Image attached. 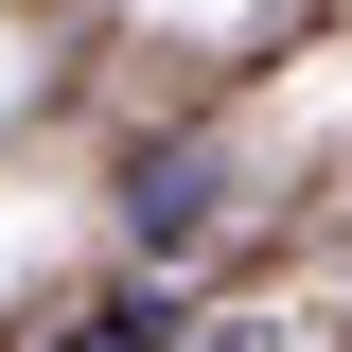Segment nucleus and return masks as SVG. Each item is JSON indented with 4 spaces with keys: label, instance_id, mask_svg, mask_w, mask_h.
Segmentation results:
<instances>
[{
    "label": "nucleus",
    "instance_id": "nucleus-2",
    "mask_svg": "<svg viewBox=\"0 0 352 352\" xmlns=\"http://www.w3.org/2000/svg\"><path fill=\"white\" fill-rule=\"evenodd\" d=\"M53 352H176V317H159V300H106V317H71Z\"/></svg>",
    "mask_w": 352,
    "mask_h": 352
},
{
    "label": "nucleus",
    "instance_id": "nucleus-1",
    "mask_svg": "<svg viewBox=\"0 0 352 352\" xmlns=\"http://www.w3.org/2000/svg\"><path fill=\"white\" fill-rule=\"evenodd\" d=\"M124 212H141V229H159V247H176V229L212 212V159H194V141H159V159L124 176Z\"/></svg>",
    "mask_w": 352,
    "mask_h": 352
}]
</instances>
